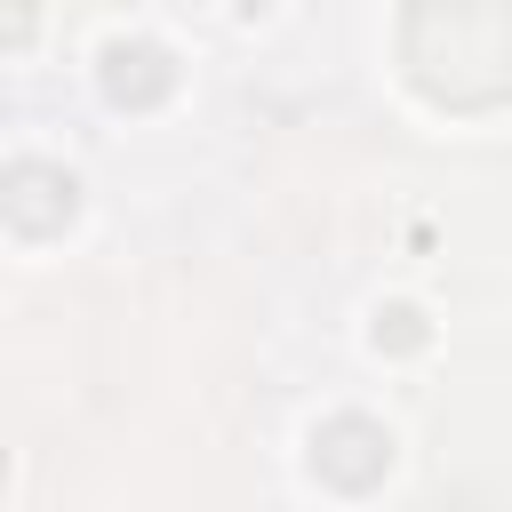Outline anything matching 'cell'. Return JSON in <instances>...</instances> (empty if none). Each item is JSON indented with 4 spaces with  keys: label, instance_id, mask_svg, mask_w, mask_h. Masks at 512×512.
<instances>
[{
    "label": "cell",
    "instance_id": "7a4b0ae2",
    "mask_svg": "<svg viewBox=\"0 0 512 512\" xmlns=\"http://www.w3.org/2000/svg\"><path fill=\"white\" fill-rule=\"evenodd\" d=\"M312 472L336 480V488H376V480L392 472L384 424H368V416H328V424L312 432Z\"/></svg>",
    "mask_w": 512,
    "mask_h": 512
},
{
    "label": "cell",
    "instance_id": "277c9868",
    "mask_svg": "<svg viewBox=\"0 0 512 512\" xmlns=\"http://www.w3.org/2000/svg\"><path fill=\"white\" fill-rule=\"evenodd\" d=\"M176 88V64L160 40H112L104 48V96L112 104H160Z\"/></svg>",
    "mask_w": 512,
    "mask_h": 512
},
{
    "label": "cell",
    "instance_id": "6da1fadb",
    "mask_svg": "<svg viewBox=\"0 0 512 512\" xmlns=\"http://www.w3.org/2000/svg\"><path fill=\"white\" fill-rule=\"evenodd\" d=\"M400 64L432 104H504L512 96V8L504 0H424L400 16Z\"/></svg>",
    "mask_w": 512,
    "mask_h": 512
},
{
    "label": "cell",
    "instance_id": "5b68a950",
    "mask_svg": "<svg viewBox=\"0 0 512 512\" xmlns=\"http://www.w3.org/2000/svg\"><path fill=\"white\" fill-rule=\"evenodd\" d=\"M376 344H384V352H416V344H424V312H416V304H384V312H376Z\"/></svg>",
    "mask_w": 512,
    "mask_h": 512
},
{
    "label": "cell",
    "instance_id": "3957f363",
    "mask_svg": "<svg viewBox=\"0 0 512 512\" xmlns=\"http://www.w3.org/2000/svg\"><path fill=\"white\" fill-rule=\"evenodd\" d=\"M0 208H8V224L16 232H56L72 208H80V184L64 176V168H48V160H16L8 168V192H0Z\"/></svg>",
    "mask_w": 512,
    "mask_h": 512
}]
</instances>
